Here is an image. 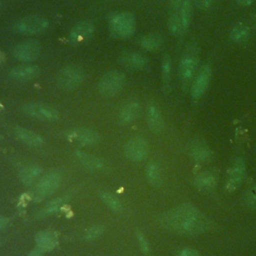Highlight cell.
I'll use <instances>...</instances> for the list:
<instances>
[{"mask_svg":"<svg viewBox=\"0 0 256 256\" xmlns=\"http://www.w3.org/2000/svg\"><path fill=\"white\" fill-rule=\"evenodd\" d=\"M125 84V75L117 70H112L104 74L98 84L100 94L105 97H112L119 93Z\"/></svg>","mask_w":256,"mask_h":256,"instance_id":"5b68a950","label":"cell"},{"mask_svg":"<svg viewBox=\"0 0 256 256\" xmlns=\"http://www.w3.org/2000/svg\"><path fill=\"white\" fill-rule=\"evenodd\" d=\"M244 175H245V163L243 159L237 158L233 162L229 170L228 178L226 182V190L228 192H232L236 190L242 183Z\"/></svg>","mask_w":256,"mask_h":256,"instance_id":"8fae6325","label":"cell"},{"mask_svg":"<svg viewBox=\"0 0 256 256\" xmlns=\"http://www.w3.org/2000/svg\"><path fill=\"white\" fill-rule=\"evenodd\" d=\"M239 2L243 5H247V4H250L252 2V0H239Z\"/></svg>","mask_w":256,"mask_h":256,"instance_id":"60d3db41","label":"cell"},{"mask_svg":"<svg viewBox=\"0 0 256 256\" xmlns=\"http://www.w3.org/2000/svg\"><path fill=\"white\" fill-rule=\"evenodd\" d=\"M61 176L58 172H49L43 176L36 185L35 194L38 199L45 198L54 193L60 186Z\"/></svg>","mask_w":256,"mask_h":256,"instance_id":"52a82bcc","label":"cell"},{"mask_svg":"<svg viewBox=\"0 0 256 256\" xmlns=\"http://www.w3.org/2000/svg\"><path fill=\"white\" fill-rule=\"evenodd\" d=\"M15 136L25 145L30 147H40L43 144V138L38 133L24 127H15Z\"/></svg>","mask_w":256,"mask_h":256,"instance_id":"9a60e30c","label":"cell"},{"mask_svg":"<svg viewBox=\"0 0 256 256\" xmlns=\"http://www.w3.org/2000/svg\"><path fill=\"white\" fill-rule=\"evenodd\" d=\"M66 197H61L50 201L45 205V207H43L42 211L40 212V216H48L53 213H56L63 207V205L66 202Z\"/></svg>","mask_w":256,"mask_h":256,"instance_id":"f546056e","label":"cell"},{"mask_svg":"<svg viewBox=\"0 0 256 256\" xmlns=\"http://www.w3.org/2000/svg\"><path fill=\"white\" fill-rule=\"evenodd\" d=\"M66 136L70 141L76 142L84 146L94 145L98 142V139H99V135L95 130L89 129V128H83V127L75 128L68 131Z\"/></svg>","mask_w":256,"mask_h":256,"instance_id":"30bf717a","label":"cell"},{"mask_svg":"<svg viewBox=\"0 0 256 256\" xmlns=\"http://www.w3.org/2000/svg\"><path fill=\"white\" fill-rule=\"evenodd\" d=\"M40 69L36 65H20L12 68L9 71V76L16 81H29L37 77Z\"/></svg>","mask_w":256,"mask_h":256,"instance_id":"5bb4252c","label":"cell"},{"mask_svg":"<svg viewBox=\"0 0 256 256\" xmlns=\"http://www.w3.org/2000/svg\"><path fill=\"white\" fill-rule=\"evenodd\" d=\"M179 16L181 19L182 26L186 31L190 26L191 19H192V4L190 0H184L179 8Z\"/></svg>","mask_w":256,"mask_h":256,"instance_id":"d4e9b609","label":"cell"},{"mask_svg":"<svg viewBox=\"0 0 256 256\" xmlns=\"http://www.w3.org/2000/svg\"><path fill=\"white\" fill-rule=\"evenodd\" d=\"M146 176L149 183L153 186H160L163 181V176L160 166L156 162H150L146 167Z\"/></svg>","mask_w":256,"mask_h":256,"instance_id":"cb8c5ba5","label":"cell"},{"mask_svg":"<svg viewBox=\"0 0 256 256\" xmlns=\"http://www.w3.org/2000/svg\"><path fill=\"white\" fill-rule=\"evenodd\" d=\"M41 173H42L41 167H39L37 165H29V166L24 167L19 172V178L24 185L30 186L38 180Z\"/></svg>","mask_w":256,"mask_h":256,"instance_id":"603a6c76","label":"cell"},{"mask_svg":"<svg viewBox=\"0 0 256 256\" xmlns=\"http://www.w3.org/2000/svg\"><path fill=\"white\" fill-rule=\"evenodd\" d=\"M244 200L248 207L252 209L256 208V185H252L246 190Z\"/></svg>","mask_w":256,"mask_h":256,"instance_id":"1f68e13d","label":"cell"},{"mask_svg":"<svg viewBox=\"0 0 256 256\" xmlns=\"http://www.w3.org/2000/svg\"><path fill=\"white\" fill-rule=\"evenodd\" d=\"M85 79V71L78 65H68L57 75V85L63 90H73L79 87Z\"/></svg>","mask_w":256,"mask_h":256,"instance_id":"7a4b0ae2","label":"cell"},{"mask_svg":"<svg viewBox=\"0 0 256 256\" xmlns=\"http://www.w3.org/2000/svg\"><path fill=\"white\" fill-rule=\"evenodd\" d=\"M140 104L137 101H130L126 103L119 113V120L123 124L133 122L140 114Z\"/></svg>","mask_w":256,"mask_h":256,"instance_id":"ffe728a7","label":"cell"},{"mask_svg":"<svg viewBox=\"0 0 256 256\" xmlns=\"http://www.w3.org/2000/svg\"><path fill=\"white\" fill-rule=\"evenodd\" d=\"M169 30L170 32L173 34V35H180L182 34L185 30L182 26V23H181V19H180V16H179V12H174L170 18H169Z\"/></svg>","mask_w":256,"mask_h":256,"instance_id":"4dcf8cb0","label":"cell"},{"mask_svg":"<svg viewBox=\"0 0 256 256\" xmlns=\"http://www.w3.org/2000/svg\"><path fill=\"white\" fill-rule=\"evenodd\" d=\"M102 201L114 212H120L122 210V204L118 197L110 192H101L100 194Z\"/></svg>","mask_w":256,"mask_h":256,"instance_id":"f1b7e54d","label":"cell"},{"mask_svg":"<svg viewBox=\"0 0 256 256\" xmlns=\"http://www.w3.org/2000/svg\"><path fill=\"white\" fill-rule=\"evenodd\" d=\"M179 256H201L196 250L191 248H184L181 250Z\"/></svg>","mask_w":256,"mask_h":256,"instance_id":"8d00e7d4","label":"cell"},{"mask_svg":"<svg viewBox=\"0 0 256 256\" xmlns=\"http://www.w3.org/2000/svg\"><path fill=\"white\" fill-rule=\"evenodd\" d=\"M49 22L39 15H28L20 18L13 24V30L19 34L33 35L44 32L48 28Z\"/></svg>","mask_w":256,"mask_h":256,"instance_id":"3957f363","label":"cell"},{"mask_svg":"<svg viewBox=\"0 0 256 256\" xmlns=\"http://www.w3.org/2000/svg\"><path fill=\"white\" fill-rule=\"evenodd\" d=\"M183 1L184 0H171V5H172V7L174 8V9H179L180 8V6H181V4L183 3Z\"/></svg>","mask_w":256,"mask_h":256,"instance_id":"74e56055","label":"cell"},{"mask_svg":"<svg viewBox=\"0 0 256 256\" xmlns=\"http://www.w3.org/2000/svg\"><path fill=\"white\" fill-rule=\"evenodd\" d=\"M149 152L148 142L142 137H135L130 139L125 146L126 157L133 161L139 162L146 158Z\"/></svg>","mask_w":256,"mask_h":256,"instance_id":"9c48e42d","label":"cell"},{"mask_svg":"<svg viewBox=\"0 0 256 256\" xmlns=\"http://www.w3.org/2000/svg\"><path fill=\"white\" fill-rule=\"evenodd\" d=\"M197 59L194 56H184L179 65V74L184 81H188L197 69Z\"/></svg>","mask_w":256,"mask_h":256,"instance_id":"44dd1931","label":"cell"},{"mask_svg":"<svg viewBox=\"0 0 256 256\" xmlns=\"http://www.w3.org/2000/svg\"><path fill=\"white\" fill-rule=\"evenodd\" d=\"M171 73V60L169 56H165L162 60V79L165 85L169 83Z\"/></svg>","mask_w":256,"mask_h":256,"instance_id":"d6a6232c","label":"cell"},{"mask_svg":"<svg viewBox=\"0 0 256 256\" xmlns=\"http://www.w3.org/2000/svg\"><path fill=\"white\" fill-rule=\"evenodd\" d=\"M161 38L155 34H149L141 38L140 44L142 48L148 51H155L161 46Z\"/></svg>","mask_w":256,"mask_h":256,"instance_id":"83f0119b","label":"cell"},{"mask_svg":"<svg viewBox=\"0 0 256 256\" xmlns=\"http://www.w3.org/2000/svg\"><path fill=\"white\" fill-rule=\"evenodd\" d=\"M166 228L182 234L196 235L208 228V220L193 204L184 203L167 212L161 218Z\"/></svg>","mask_w":256,"mask_h":256,"instance_id":"6da1fadb","label":"cell"},{"mask_svg":"<svg viewBox=\"0 0 256 256\" xmlns=\"http://www.w3.org/2000/svg\"><path fill=\"white\" fill-rule=\"evenodd\" d=\"M94 31L93 25L87 21H81L74 25L69 34V40L73 44H82L90 39Z\"/></svg>","mask_w":256,"mask_h":256,"instance_id":"7c38bea8","label":"cell"},{"mask_svg":"<svg viewBox=\"0 0 256 256\" xmlns=\"http://www.w3.org/2000/svg\"><path fill=\"white\" fill-rule=\"evenodd\" d=\"M22 112L34 119L42 121H56L59 118L58 111L47 104L38 102H28L22 106Z\"/></svg>","mask_w":256,"mask_h":256,"instance_id":"8992f818","label":"cell"},{"mask_svg":"<svg viewBox=\"0 0 256 256\" xmlns=\"http://www.w3.org/2000/svg\"><path fill=\"white\" fill-rule=\"evenodd\" d=\"M35 243L39 250L47 252L53 250L57 245V239L51 231H40L35 236Z\"/></svg>","mask_w":256,"mask_h":256,"instance_id":"d6986e66","label":"cell"},{"mask_svg":"<svg viewBox=\"0 0 256 256\" xmlns=\"http://www.w3.org/2000/svg\"><path fill=\"white\" fill-rule=\"evenodd\" d=\"M214 0H195L196 6L200 9H207L211 6Z\"/></svg>","mask_w":256,"mask_h":256,"instance_id":"d590c367","label":"cell"},{"mask_svg":"<svg viewBox=\"0 0 256 256\" xmlns=\"http://www.w3.org/2000/svg\"><path fill=\"white\" fill-rule=\"evenodd\" d=\"M120 63L131 70H139L146 66L147 59L137 52H126L120 57Z\"/></svg>","mask_w":256,"mask_h":256,"instance_id":"ac0fdd59","label":"cell"},{"mask_svg":"<svg viewBox=\"0 0 256 256\" xmlns=\"http://www.w3.org/2000/svg\"><path fill=\"white\" fill-rule=\"evenodd\" d=\"M40 44L35 40H27L17 44L14 47L13 55L21 62H32L40 55Z\"/></svg>","mask_w":256,"mask_h":256,"instance_id":"ba28073f","label":"cell"},{"mask_svg":"<svg viewBox=\"0 0 256 256\" xmlns=\"http://www.w3.org/2000/svg\"><path fill=\"white\" fill-rule=\"evenodd\" d=\"M137 240H138L140 249H141L144 253H148V252H149V244H148V241H147V239L145 238V236H144L142 233L138 232V233H137Z\"/></svg>","mask_w":256,"mask_h":256,"instance_id":"e575fe53","label":"cell"},{"mask_svg":"<svg viewBox=\"0 0 256 256\" xmlns=\"http://www.w3.org/2000/svg\"><path fill=\"white\" fill-rule=\"evenodd\" d=\"M211 74H212V71H211V67L209 65H204L198 75L196 76L194 82H193V85H192V96L193 98L197 99V98H200L204 93L205 91L207 90V87L209 85V82H210V79H211Z\"/></svg>","mask_w":256,"mask_h":256,"instance_id":"4fadbf2b","label":"cell"},{"mask_svg":"<svg viewBox=\"0 0 256 256\" xmlns=\"http://www.w3.org/2000/svg\"><path fill=\"white\" fill-rule=\"evenodd\" d=\"M147 124L153 133H161L164 128L162 114L154 103H151L147 109Z\"/></svg>","mask_w":256,"mask_h":256,"instance_id":"2e32d148","label":"cell"},{"mask_svg":"<svg viewBox=\"0 0 256 256\" xmlns=\"http://www.w3.org/2000/svg\"><path fill=\"white\" fill-rule=\"evenodd\" d=\"M75 155H76L77 159L79 160V162L85 168H87L89 170H93V171L100 170L104 166L103 160L100 159L99 157L94 156V155L87 154V153H84L82 151H76Z\"/></svg>","mask_w":256,"mask_h":256,"instance_id":"7402d4cb","label":"cell"},{"mask_svg":"<svg viewBox=\"0 0 256 256\" xmlns=\"http://www.w3.org/2000/svg\"><path fill=\"white\" fill-rule=\"evenodd\" d=\"M249 37V28L244 24H238L231 30L230 38L232 41L240 43L244 42Z\"/></svg>","mask_w":256,"mask_h":256,"instance_id":"4316f807","label":"cell"},{"mask_svg":"<svg viewBox=\"0 0 256 256\" xmlns=\"http://www.w3.org/2000/svg\"><path fill=\"white\" fill-rule=\"evenodd\" d=\"M28 256H44L43 252L39 249H34L32 251H30V253L28 254Z\"/></svg>","mask_w":256,"mask_h":256,"instance_id":"f35d334b","label":"cell"},{"mask_svg":"<svg viewBox=\"0 0 256 256\" xmlns=\"http://www.w3.org/2000/svg\"><path fill=\"white\" fill-rule=\"evenodd\" d=\"M104 231V227L102 225H95L91 228H89L85 232V238L88 240H93L98 238Z\"/></svg>","mask_w":256,"mask_h":256,"instance_id":"836d02e7","label":"cell"},{"mask_svg":"<svg viewBox=\"0 0 256 256\" xmlns=\"http://www.w3.org/2000/svg\"><path fill=\"white\" fill-rule=\"evenodd\" d=\"M109 26L111 31L118 37L128 38L135 32L136 22L134 16L129 12H119L110 19Z\"/></svg>","mask_w":256,"mask_h":256,"instance_id":"277c9868","label":"cell"},{"mask_svg":"<svg viewBox=\"0 0 256 256\" xmlns=\"http://www.w3.org/2000/svg\"><path fill=\"white\" fill-rule=\"evenodd\" d=\"M1 6H2V2H1V0H0V8H1Z\"/></svg>","mask_w":256,"mask_h":256,"instance_id":"b9f144b4","label":"cell"},{"mask_svg":"<svg viewBox=\"0 0 256 256\" xmlns=\"http://www.w3.org/2000/svg\"><path fill=\"white\" fill-rule=\"evenodd\" d=\"M191 156L198 162H209L212 157H213V153L212 151L204 146V145H197L194 146L191 150Z\"/></svg>","mask_w":256,"mask_h":256,"instance_id":"484cf974","label":"cell"},{"mask_svg":"<svg viewBox=\"0 0 256 256\" xmlns=\"http://www.w3.org/2000/svg\"><path fill=\"white\" fill-rule=\"evenodd\" d=\"M217 173L214 170H205L195 178V185L199 190L211 191L217 185Z\"/></svg>","mask_w":256,"mask_h":256,"instance_id":"e0dca14e","label":"cell"},{"mask_svg":"<svg viewBox=\"0 0 256 256\" xmlns=\"http://www.w3.org/2000/svg\"><path fill=\"white\" fill-rule=\"evenodd\" d=\"M8 224V219L5 217H0V230L6 227Z\"/></svg>","mask_w":256,"mask_h":256,"instance_id":"ab89813d","label":"cell"}]
</instances>
